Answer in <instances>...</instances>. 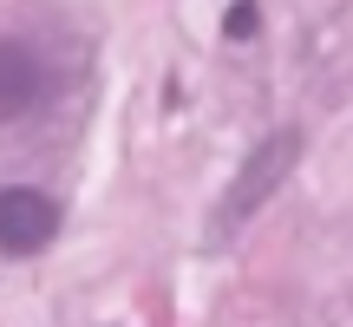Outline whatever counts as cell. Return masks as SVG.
Masks as SVG:
<instances>
[{
    "instance_id": "cell-2",
    "label": "cell",
    "mask_w": 353,
    "mask_h": 327,
    "mask_svg": "<svg viewBox=\"0 0 353 327\" xmlns=\"http://www.w3.org/2000/svg\"><path fill=\"white\" fill-rule=\"evenodd\" d=\"M52 229H59L52 197H39V190H26V184L0 190V255H33V249H46Z\"/></svg>"
},
{
    "instance_id": "cell-1",
    "label": "cell",
    "mask_w": 353,
    "mask_h": 327,
    "mask_svg": "<svg viewBox=\"0 0 353 327\" xmlns=\"http://www.w3.org/2000/svg\"><path fill=\"white\" fill-rule=\"evenodd\" d=\"M294 157H301V138H294V131H268V138L255 144L249 157H242L236 184L223 190V229L249 223V216H255V210H262V203L281 190V177L294 170Z\"/></svg>"
},
{
    "instance_id": "cell-3",
    "label": "cell",
    "mask_w": 353,
    "mask_h": 327,
    "mask_svg": "<svg viewBox=\"0 0 353 327\" xmlns=\"http://www.w3.org/2000/svg\"><path fill=\"white\" fill-rule=\"evenodd\" d=\"M46 99V59L20 39H0V118H20Z\"/></svg>"
},
{
    "instance_id": "cell-4",
    "label": "cell",
    "mask_w": 353,
    "mask_h": 327,
    "mask_svg": "<svg viewBox=\"0 0 353 327\" xmlns=\"http://www.w3.org/2000/svg\"><path fill=\"white\" fill-rule=\"evenodd\" d=\"M223 33H229V39H249V33H255V0H236V7H229Z\"/></svg>"
}]
</instances>
